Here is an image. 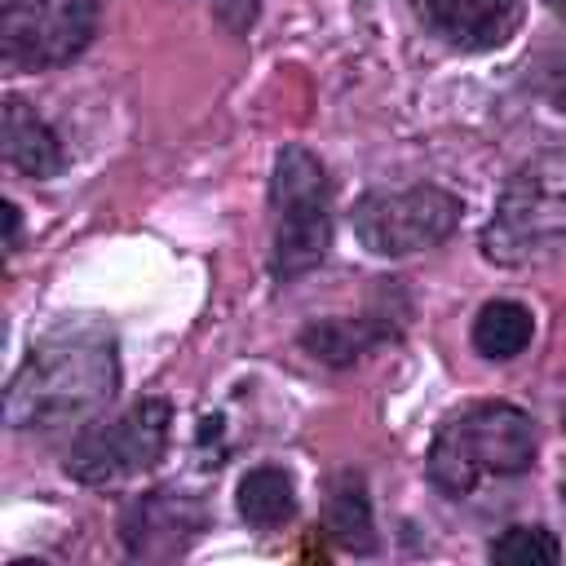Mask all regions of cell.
<instances>
[{"label":"cell","mask_w":566,"mask_h":566,"mask_svg":"<svg viewBox=\"0 0 566 566\" xmlns=\"http://www.w3.org/2000/svg\"><path fill=\"white\" fill-rule=\"evenodd\" d=\"M562 500H566V482H562Z\"/></svg>","instance_id":"ac0fdd59"},{"label":"cell","mask_w":566,"mask_h":566,"mask_svg":"<svg viewBox=\"0 0 566 566\" xmlns=\"http://www.w3.org/2000/svg\"><path fill=\"white\" fill-rule=\"evenodd\" d=\"M562 557V544L544 526H509L491 544V562H513V566H553Z\"/></svg>","instance_id":"9a60e30c"},{"label":"cell","mask_w":566,"mask_h":566,"mask_svg":"<svg viewBox=\"0 0 566 566\" xmlns=\"http://www.w3.org/2000/svg\"><path fill=\"white\" fill-rule=\"evenodd\" d=\"M0 133H4V159H9L22 177L49 181V177L62 172V164H66L62 142H57V133H53L27 102H18V97L4 102V124H0Z\"/></svg>","instance_id":"30bf717a"},{"label":"cell","mask_w":566,"mask_h":566,"mask_svg":"<svg viewBox=\"0 0 566 566\" xmlns=\"http://www.w3.org/2000/svg\"><path fill=\"white\" fill-rule=\"evenodd\" d=\"M464 203L442 186L371 190L354 203V234L371 256H411L460 226Z\"/></svg>","instance_id":"8992f818"},{"label":"cell","mask_w":566,"mask_h":566,"mask_svg":"<svg viewBox=\"0 0 566 566\" xmlns=\"http://www.w3.org/2000/svg\"><path fill=\"white\" fill-rule=\"evenodd\" d=\"M239 517L256 531H270V526H283L292 522L296 513V486H292V473L279 469V464H261V469H248L239 478Z\"/></svg>","instance_id":"8fae6325"},{"label":"cell","mask_w":566,"mask_h":566,"mask_svg":"<svg viewBox=\"0 0 566 566\" xmlns=\"http://www.w3.org/2000/svg\"><path fill=\"white\" fill-rule=\"evenodd\" d=\"M327 531L354 548V553H367L376 539H371V509H367V491H363V478L358 473H340L332 482V495H327Z\"/></svg>","instance_id":"5bb4252c"},{"label":"cell","mask_w":566,"mask_h":566,"mask_svg":"<svg viewBox=\"0 0 566 566\" xmlns=\"http://www.w3.org/2000/svg\"><path fill=\"white\" fill-rule=\"evenodd\" d=\"M119 389V358L111 332L93 323H62L31 345L4 394L13 429H66L97 416Z\"/></svg>","instance_id":"6da1fadb"},{"label":"cell","mask_w":566,"mask_h":566,"mask_svg":"<svg viewBox=\"0 0 566 566\" xmlns=\"http://www.w3.org/2000/svg\"><path fill=\"white\" fill-rule=\"evenodd\" d=\"M97 31V0H0V62L9 75L80 57Z\"/></svg>","instance_id":"52a82bcc"},{"label":"cell","mask_w":566,"mask_h":566,"mask_svg":"<svg viewBox=\"0 0 566 566\" xmlns=\"http://www.w3.org/2000/svg\"><path fill=\"white\" fill-rule=\"evenodd\" d=\"M424 4H429V22L438 27V35L469 53L504 44L522 13L517 0H424Z\"/></svg>","instance_id":"9c48e42d"},{"label":"cell","mask_w":566,"mask_h":566,"mask_svg":"<svg viewBox=\"0 0 566 566\" xmlns=\"http://www.w3.org/2000/svg\"><path fill=\"white\" fill-rule=\"evenodd\" d=\"M203 526V513L181 491H146L124 509V548L133 557H172Z\"/></svg>","instance_id":"ba28073f"},{"label":"cell","mask_w":566,"mask_h":566,"mask_svg":"<svg viewBox=\"0 0 566 566\" xmlns=\"http://www.w3.org/2000/svg\"><path fill=\"white\" fill-rule=\"evenodd\" d=\"M380 336H385V332L371 327L367 318H318V323H310V327L301 332V345H305L314 358H323V363H332V367H345V363L363 358L367 345L380 340Z\"/></svg>","instance_id":"4fadbf2b"},{"label":"cell","mask_w":566,"mask_h":566,"mask_svg":"<svg viewBox=\"0 0 566 566\" xmlns=\"http://www.w3.org/2000/svg\"><path fill=\"white\" fill-rule=\"evenodd\" d=\"M535 336V318L522 301H486L473 318V349L482 358H517Z\"/></svg>","instance_id":"7c38bea8"},{"label":"cell","mask_w":566,"mask_h":566,"mask_svg":"<svg viewBox=\"0 0 566 566\" xmlns=\"http://www.w3.org/2000/svg\"><path fill=\"white\" fill-rule=\"evenodd\" d=\"M18 226H22V221H18V203H4V230H9V234H4V248H9V252L18 248Z\"/></svg>","instance_id":"e0dca14e"},{"label":"cell","mask_w":566,"mask_h":566,"mask_svg":"<svg viewBox=\"0 0 566 566\" xmlns=\"http://www.w3.org/2000/svg\"><path fill=\"white\" fill-rule=\"evenodd\" d=\"M566 252V150L531 155L495 199L482 256L495 265H539Z\"/></svg>","instance_id":"3957f363"},{"label":"cell","mask_w":566,"mask_h":566,"mask_svg":"<svg viewBox=\"0 0 566 566\" xmlns=\"http://www.w3.org/2000/svg\"><path fill=\"white\" fill-rule=\"evenodd\" d=\"M535 460V424L513 402H469L464 411L447 416L429 442V482L464 500L482 482L517 478Z\"/></svg>","instance_id":"7a4b0ae2"},{"label":"cell","mask_w":566,"mask_h":566,"mask_svg":"<svg viewBox=\"0 0 566 566\" xmlns=\"http://www.w3.org/2000/svg\"><path fill=\"white\" fill-rule=\"evenodd\" d=\"M548 97H553L557 111H566V66L553 71V80H548Z\"/></svg>","instance_id":"2e32d148"},{"label":"cell","mask_w":566,"mask_h":566,"mask_svg":"<svg viewBox=\"0 0 566 566\" xmlns=\"http://www.w3.org/2000/svg\"><path fill=\"white\" fill-rule=\"evenodd\" d=\"M168 424L172 407L164 398H142L128 411L84 429L66 451V473L84 486H119L164 455Z\"/></svg>","instance_id":"5b68a950"},{"label":"cell","mask_w":566,"mask_h":566,"mask_svg":"<svg viewBox=\"0 0 566 566\" xmlns=\"http://www.w3.org/2000/svg\"><path fill=\"white\" fill-rule=\"evenodd\" d=\"M270 208H274V279H296L314 270L332 248V190L318 155L305 146H283L274 155L270 177Z\"/></svg>","instance_id":"277c9868"}]
</instances>
